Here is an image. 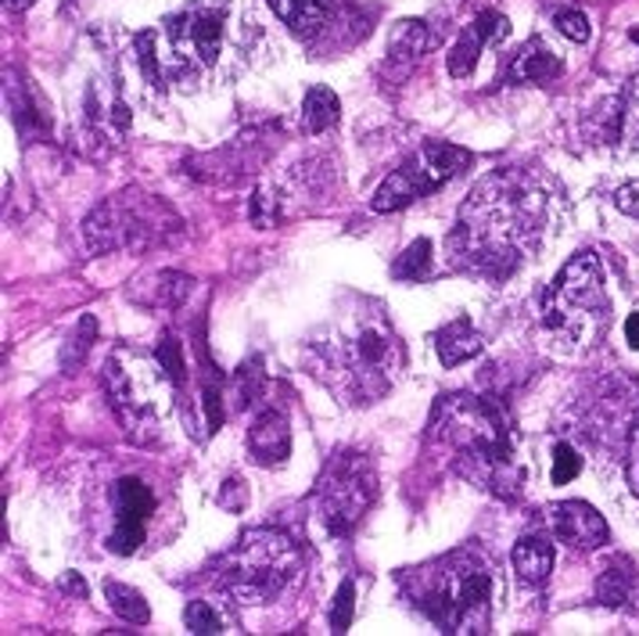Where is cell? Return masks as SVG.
I'll list each match as a JSON object with an SVG mask.
<instances>
[{
  "mask_svg": "<svg viewBox=\"0 0 639 636\" xmlns=\"http://www.w3.org/2000/svg\"><path fill=\"white\" fill-rule=\"evenodd\" d=\"M546 198L517 173H493L471 191L453 230V256L464 270L503 280L539 245Z\"/></svg>",
  "mask_w": 639,
  "mask_h": 636,
  "instance_id": "cell-1",
  "label": "cell"
},
{
  "mask_svg": "<svg viewBox=\"0 0 639 636\" xmlns=\"http://www.w3.org/2000/svg\"><path fill=\"white\" fill-rule=\"evenodd\" d=\"M313 375L349 407H370L384 399L406 367V349L378 299H355L346 317L309 346Z\"/></svg>",
  "mask_w": 639,
  "mask_h": 636,
  "instance_id": "cell-2",
  "label": "cell"
},
{
  "mask_svg": "<svg viewBox=\"0 0 639 636\" xmlns=\"http://www.w3.org/2000/svg\"><path fill=\"white\" fill-rule=\"evenodd\" d=\"M431 442L450 450V464L471 485L499 500H517L525 490V468L514 457L507 413L485 396H442L431 413Z\"/></svg>",
  "mask_w": 639,
  "mask_h": 636,
  "instance_id": "cell-3",
  "label": "cell"
},
{
  "mask_svg": "<svg viewBox=\"0 0 639 636\" xmlns=\"http://www.w3.org/2000/svg\"><path fill=\"white\" fill-rule=\"evenodd\" d=\"M413 608L450 636L488 633L496 597V572L478 546H464L403 575Z\"/></svg>",
  "mask_w": 639,
  "mask_h": 636,
  "instance_id": "cell-4",
  "label": "cell"
},
{
  "mask_svg": "<svg viewBox=\"0 0 639 636\" xmlns=\"http://www.w3.org/2000/svg\"><path fill=\"white\" fill-rule=\"evenodd\" d=\"M302 575V554L277 529H248L216 565V583L237 604H270Z\"/></svg>",
  "mask_w": 639,
  "mask_h": 636,
  "instance_id": "cell-5",
  "label": "cell"
},
{
  "mask_svg": "<svg viewBox=\"0 0 639 636\" xmlns=\"http://www.w3.org/2000/svg\"><path fill=\"white\" fill-rule=\"evenodd\" d=\"M101 381H105V396L115 418L123 421L126 435L137 442L158 432L162 418H166L176 399V389H181L158 357H147V352L130 346H115L109 352Z\"/></svg>",
  "mask_w": 639,
  "mask_h": 636,
  "instance_id": "cell-6",
  "label": "cell"
},
{
  "mask_svg": "<svg viewBox=\"0 0 639 636\" xmlns=\"http://www.w3.org/2000/svg\"><path fill=\"white\" fill-rule=\"evenodd\" d=\"M184 230V219L176 216L162 198L144 195L141 187H126L101 202L83 219V242L94 256L112 253H147L155 245L173 242Z\"/></svg>",
  "mask_w": 639,
  "mask_h": 636,
  "instance_id": "cell-7",
  "label": "cell"
},
{
  "mask_svg": "<svg viewBox=\"0 0 639 636\" xmlns=\"http://www.w3.org/2000/svg\"><path fill=\"white\" fill-rule=\"evenodd\" d=\"M607 320H611V302L604 291L600 259L597 253H578L554 277V288L546 295V324L568 342L592 346L607 331Z\"/></svg>",
  "mask_w": 639,
  "mask_h": 636,
  "instance_id": "cell-8",
  "label": "cell"
},
{
  "mask_svg": "<svg viewBox=\"0 0 639 636\" xmlns=\"http://www.w3.org/2000/svg\"><path fill=\"white\" fill-rule=\"evenodd\" d=\"M378 496V475L363 453L341 450L317 482V514L331 536H349Z\"/></svg>",
  "mask_w": 639,
  "mask_h": 636,
  "instance_id": "cell-9",
  "label": "cell"
},
{
  "mask_svg": "<svg viewBox=\"0 0 639 636\" xmlns=\"http://www.w3.org/2000/svg\"><path fill=\"white\" fill-rule=\"evenodd\" d=\"M471 162H474V155L467 147L450 144V141H427L378 187V195L370 205H374V213H399L413 202L435 195L442 184H450L453 176H460L471 166Z\"/></svg>",
  "mask_w": 639,
  "mask_h": 636,
  "instance_id": "cell-10",
  "label": "cell"
},
{
  "mask_svg": "<svg viewBox=\"0 0 639 636\" xmlns=\"http://www.w3.org/2000/svg\"><path fill=\"white\" fill-rule=\"evenodd\" d=\"M223 25H227V0H195L166 22L173 54L181 69L216 65L223 48Z\"/></svg>",
  "mask_w": 639,
  "mask_h": 636,
  "instance_id": "cell-11",
  "label": "cell"
},
{
  "mask_svg": "<svg viewBox=\"0 0 639 636\" xmlns=\"http://www.w3.org/2000/svg\"><path fill=\"white\" fill-rule=\"evenodd\" d=\"M115 529L109 536L112 554H137L144 543V525L155 511V496L141 479H118L115 482Z\"/></svg>",
  "mask_w": 639,
  "mask_h": 636,
  "instance_id": "cell-12",
  "label": "cell"
},
{
  "mask_svg": "<svg viewBox=\"0 0 639 636\" xmlns=\"http://www.w3.org/2000/svg\"><path fill=\"white\" fill-rule=\"evenodd\" d=\"M549 522H554L560 543H568L571 551H600L604 543H611L604 514L589 507L586 500H564V504L549 507Z\"/></svg>",
  "mask_w": 639,
  "mask_h": 636,
  "instance_id": "cell-13",
  "label": "cell"
},
{
  "mask_svg": "<svg viewBox=\"0 0 639 636\" xmlns=\"http://www.w3.org/2000/svg\"><path fill=\"white\" fill-rule=\"evenodd\" d=\"M248 453L256 457V464L274 468L285 464L291 453V424L288 413L277 407H266L256 421L248 428Z\"/></svg>",
  "mask_w": 639,
  "mask_h": 636,
  "instance_id": "cell-14",
  "label": "cell"
},
{
  "mask_svg": "<svg viewBox=\"0 0 639 636\" xmlns=\"http://www.w3.org/2000/svg\"><path fill=\"white\" fill-rule=\"evenodd\" d=\"M190 288H195V277H187L181 270H152L133 280L126 295L133 306H144V309H176L187 302Z\"/></svg>",
  "mask_w": 639,
  "mask_h": 636,
  "instance_id": "cell-15",
  "label": "cell"
},
{
  "mask_svg": "<svg viewBox=\"0 0 639 636\" xmlns=\"http://www.w3.org/2000/svg\"><path fill=\"white\" fill-rule=\"evenodd\" d=\"M511 561H514L517 579L539 586L549 579V572H554V543L539 536V532H532V536H522L514 543Z\"/></svg>",
  "mask_w": 639,
  "mask_h": 636,
  "instance_id": "cell-16",
  "label": "cell"
},
{
  "mask_svg": "<svg viewBox=\"0 0 639 636\" xmlns=\"http://www.w3.org/2000/svg\"><path fill=\"white\" fill-rule=\"evenodd\" d=\"M560 72H564L560 58L549 51L539 37H532L511 62V80L514 83H549V80H557Z\"/></svg>",
  "mask_w": 639,
  "mask_h": 636,
  "instance_id": "cell-17",
  "label": "cell"
},
{
  "mask_svg": "<svg viewBox=\"0 0 639 636\" xmlns=\"http://www.w3.org/2000/svg\"><path fill=\"white\" fill-rule=\"evenodd\" d=\"M435 352L445 367H460L482 352V335L474 331L471 317H456L435 335Z\"/></svg>",
  "mask_w": 639,
  "mask_h": 636,
  "instance_id": "cell-18",
  "label": "cell"
},
{
  "mask_svg": "<svg viewBox=\"0 0 639 636\" xmlns=\"http://www.w3.org/2000/svg\"><path fill=\"white\" fill-rule=\"evenodd\" d=\"M274 8V14L285 25H291L295 33L313 37L317 29L327 22V11H331V0H266Z\"/></svg>",
  "mask_w": 639,
  "mask_h": 636,
  "instance_id": "cell-19",
  "label": "cell"
},
{
  "mask_svg": "<svg viewBox=\"0 0 639 636\" xmlns=\"http://www.w3.org/2000/svg\"><path fill=\"white\" fill-rule=\"evenodd\" d=\"M424 48H427V29H424V22L406 19V22L395 25V33H392V40H389V62L399 69V76H406V72L421 62Z\"/></svg>",
  "mask_w": 639,
  "mask_h": 636,
  "instance_id": "cell-20",
  "label": "cell"
},
{
  "mask_svg": "<svg viewBox=\"0 0 639 636\" xmlns=\"http://www.w3.org/2000/svg\"><path fill=\"white\" fill-rule=\"evenodd\" d=\"M341 101L331 86H309L306 101H302V130L306 133H323L338 123Z\"/></svg>",
  "mask_w": 639,
  "mask_h": 636,
  "instance_id": "cell-21",
  "label": "cell"
},
{
  "mask_svg": "<svg viewBox=\"0 0 639 636\" xmlns=\"http://www.w3.org/2000/svg\"><path fill=\"white\" fill-rule=\"evenodd\" d=\"M488 43V33L478 25V19H474L464 33H460V40L453 43V51H450V76H471L474 65H478V54L482 48Z\"/></svg>",
  "mask_w": 639,
  "mask_h": 636,
  "instance_id": "cell-22",
  "label": "cell"
},
{
  "mask_svg": "<svg viewBox=\"0 0 639 636\" xmlns=\"http://www.w3.org/2000/svg\"><path fill=\"white\" fill-rule=\"evenodd\" d=\"M97 331H101V328H97V317H94V314H83L76 328H72L65 349H62V371H65V375H72L76 367H83L86 357H91V349H94V342H97Z\"/></svg>",
  "mask_w": 639,
  "mask_h": 636,
  "instance_id": "cell-23",
  "label": "cell"
},
{
  "mask_svg": "<svg viewBox=\"0 0 639 636\" xmlns=\"http://www.w3.org/2000/svg\"><path fill=\"white\" fill-rule=\"evenodd\" d=\"M105 594H109L112 612L123 618V623H130V626H147V618H152V608H147V601H144L141 589L123 586V583H109Z\"/></svg>",
  "mask_w": 639,
  "mask_h": 636,
  "instance_id": "cell-24",
  "label": "cell"
},
{
  "mask_svg": "<svg viewBox=\"0 0 639 636\" xmlns=\"http://www.w3.org/2000/svg\"><path fill=\"white\" fill-rule=\"evenodd\" d=\"M262 389H266L262 360H259V357H251L248 363L237 367V375H234V381H230V399H234V407H237V410L251 407V403H256V399L262 396Z\"/></svg>",
  "mask_w": 639,
  "mask_h": 636,
  "instance_id": "cell-25",
  "label": "cell"
},
{
  "mask_svg": "<svg viewBox=\"0 0 639 636\" xmlns=\"http://www.w3.org/2000/svg\"><path fill=\"white\" fill-rule=\"evenodd\" d=\"M632 589H636L632 572L611 565V568H604V575H600V583H597V597H600L604 608H629Z\"/></svg>",
  "mask_w": 639,
  "mask_h": 636,
  "instance_id": "cell-26",
  "label": "cell"
},
{
  "mask_svg": "<svg viewBox=\"0 0 639 636\" xmlns=\"http://www.w3.org/2000/svg\"><path fill=\"white\" fill-rule=\"evenodd\" d=\"M395 280H427L431 277V242L418 238L392 266Z\"/></svg>",
  "mask_w": 639,
  "mask_h": 636,
  "instance_id": "cell-27",
  "label": "cell"
},
{
  "mask_svg": "<svg viewBox=\"0 0 639 636\" xmlns=\"http://www.w3.org/2000/svg\"><path fill=\"white\" fill-rule=\"evenodd\" d=\"M615 133L629 147H639V80L629 86L626 101L618 105V120H615Z\"/></svg>",
  "mask_w": 639,
  "mask_h": 636,
  "instance_id": "cell-28",
  "label": "cell"
},
{
  "mask_svg": "<svg viewBox=\"0 0 639 636\" xmlns=\"http://www.w3.org/2000/svg\"><path fill=\"white\" fill-rule=\"evenodd\" d=\"M352 615H355V583L352 579H341V586H338V594H334V601H331V629L334 633H349V626H352Z\"/></svg>",
  "mask_w": 639,
  "mask_h": 636,
  "instance_id": "cell-29",
  "label": "cell"
},
{
  "mask_svg": "<svg viewBox=\"0 0 639 636\" xmlns=\"http://www.w3.org/2000/svg\"><path fill=\"white\" fill-rule=\"evenodd\" d=\"M184 623H187L190 633H198V636L223 633V618H219V612L213 608L209 601H190L187 612H184Z\"/></svg>",
  "mask_w": 639,
  "mask_h": 636,
  "instance_id": "cell-30",
  "label": "cell"
},
{
  "mask_svg": "<svg viewBox=\"0 0 639 636\" xmlns=\"http://www.w3.org/2000/svg\"><path fill=\"white\" fill-rule=\"evenodd\" d=\"M277 209H280V198L274 195V187H259L256 195H251V202H248L251 224L262 227V230L277 224Z\"/></svg>",
  "mask_w": 639,
  "mask_h": 636,
  "instance_id": "cell-31",
  "label": "cell"
},
{
  "mask_svg": "<svg viewBox=\"0 0 639 636\" xmlns=\"http://www.w3.org/2000/svg\"><path fill=\"white\" fill-rule=\"evenodd\" d=\"M578 471H583V457H578L568 442H557L554 447V485H568L578 479Z\"/></svg>",
  "mask_w": 639,
  "mask_h": 636,
  "instance_id": "cell-32",
  "label": "cell"
},
{
  "mask_svg": "<svg viewBox=\"0 0 639 636\" xmlns=\"http://www.w3.org/2000/svg\"><path fill=\"white\" fill-rule=\"evenodd\" d=\"M155 357H158L162 367H166V371L173 375L176 384H184V381H187V375H184V349H181V342H176L173 335L162 338L158 349H155Z\"/></svg>",
  "mask_w": 639,
  "mask_h": 636,
  "instance_id": "cell-33",
  "label": "cell"
},
{
  "mask_svg": "<svg viewBox=\"0 0 639 636\" xmlns=\"http://www.w3.org/2000/svg\"><path fill=\"white\" fill-rule=\"evenodd\" d=\"M216 504L227 511V514H241L248 507V485L241 479H227L219 485V496H216Z\"/></svg>",
  "mask_w": 639,
  "mask_h": 636,
  "instance_id": "cell-34",
  "label": "cell"
},
{
  "mask_svg": "<svg viewBox=\"0 0 639 636\" xmlns=\"http://www.w3.org/2000/svg\"><path fill=\"white\" fill-rule=\"evenodd\" d=\"M155 40H158V33L147 29V33L137 37V51H141V69H144L147 83L162 86V69H158V58H155Z\"/></svg>",
  "mask_w": 639,
  "mask_h": 636,
  "instance_id": "cell-35",
  "label": "cell"
},
{
  "mask_svg": "<svg viewBox=\"0 0 639 636\" xmlns=\"http://www.w3.org/2000/svg\"><path fill=\"white\" fill-rule=\"evenodd\" d=\"M557 29L568 40H575V43H586L589 37H592V25H589V19L583 11H557Z\"/></svg>",
  "mask_w": 639,
  "mask_h": 636,
  "instance_id": "cell-36",
  "label": "cell"
},
{
  "mask_svg": "<svg viewBox=\"0 0 639 636\" xmlns=\"http://www.w3.org/2000/svg\"><path fill=\"white\" fill-rule=\"evenodd\" d=\"M615 205L626 216H636L639 219V181H629L626 187H618V195H615Z\"/></svg>",
  "mask_w": 639,
  "mask_h": 636,
  "instance_id": "cell-37",
  "label": "cell"
},
{
  "mask_svg": "<svg viewBox=\"0 0 639 636\" xmlns=\"http://www.w3.org/2000/svg\"><path fill=\"white\" fill-rule=\"evenodd\" d=\"M629 485H632V493L639 496V421L632 424V435H629Z\"/></svg>",
  "mask_w": 639,
  "mask_h": 636,
  "instance_id": "cell-38",
  "label": "cell"
},
{
  "mask_svg": "<svg viewBox=\"0 0 639 636\" xmlns=\"http://www.w3.org/2000/svg\"><path fill=\"white\" fill-rule=\"evenodd\" d=\"M58 589H62V594H76L80 601L91 597V589H86V583H83V575H80V572H65L62 579H58Z\"/></svg>",
  "mask_w": 639,
  "mask_h": 636,
  "instance_id": "cell-39",
  "label": "cell"
},
{
  "mask_svg": "<svg viewBox=\"0 0 639 636\" xmlns=\"http://www.w3.org/2000/svg\"><path fill=\"white\" fill-rule=\"evenodd\" d=\"M626 342L632 349H639V314H629V320H626Z\"/></svg>",
  "mask_w": 639,
  "mask_h": 636,
  "instance_id": "cell-40",
  "label": "cell"
},
{
  "mask_svg": "<svg viewBox=\"0 0 639 636\" xmlns=\"http://www.w3.org/2000/svg\"><path fill=\"white\" fill-rule=\"evenodd\" d=\"M29 4H37V0H8V8H14V11H22Z\"/></svg>",
  "mask_w": 639,
  "mask_h": 636,
  "instance_id": "cell-41",
  "label": "cell"
}]
</instances>
